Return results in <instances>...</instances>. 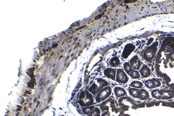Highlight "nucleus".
I'll return each instance as SVG.
<instances>
[{
  "instance_id": "39",
  "label": "nucleus",
  "mask_w": 174,
  "mask_h": 116,
  "mask_svg": "<svg viewBox=\"0 0 174 116\" xmlns=\"http://www.w3.org/2000/svg\"><path fill=\"white\" fill-rule=\"evenodd\" d=\"M43 50V51L45 52V50Z\"/></svg>"
},
{
  "instance_id": "2",
  "label": "nucleus",
  "mask_w": 174,
  "mask_h": 116,
  "mask_svg": "<svg viewBox=\"0 0 174 116\" xmlns=\"http://www.w3.org/2000/svg\"><path fill=\"white\" fill-rule=\"evenodd\" d=\"M93 95L87 90H84L81 92L78 103L81 107L83 108L93 105L94 100Z\"/></svg>"
},
{
  "instance_id": "27",
  "label": "nucleus",
  "mask_w": 174,
  "mask_h": 116,
  "mask_svg": "<svg viewBox=\"0 0 174 116\" xmlns=\"http://www.w3.org/2000/svg\"><path fill=\"white\" fill-rule=\"evenodd\" d=\"M17 110H18V111H21V109H20V108H18V109H17Z\"/></svg>"
},
{
  "instance_id": "6",
  "label": "nucleus",
  "mask_w": 174,
  "mask_h": 116,
  "mask_svg": "<svg viewBox=\"0 0 174 116\" xmlns=\"http://www.w3.org/2000/svg\"><path fill=\"white\" fill-rule=\"evenodd\" d=\"M129 80V78L126 73L121 68L117 70L116 81L121 84H126Z\"/></svg>"
},
{
  "instance_id": "29",
  "label": "nucleus",
  "mask_w": 174,
  "mask_h": 116,
  "mask_svg": "<svg viewBox=\"0 0 174 116\" xmlns=\"http://www.w3.org/2000/svg\"><path fill=\"white\" fill-rule=\"evenodd\" d=\"M51 98L50 97V100H49V102H48L49 103L50 102V100H51Z\"/></svg>"
},
{
  "instance_id": "9",
  "label": "nucleus",
  "mask_w": 174,
  "mask_h": 116,
  "mask_svg": "<svg viewBox=\"0 0 174 116\" xmlns=\"http://www.w3.org/2000/svg\"><path fill=\"white\" fill-rule=\"evenodd\" d=\"M139 72L141 76L144 78H148L151 75V69L148 65L146 64L143 65L139 70Z\"/></svg>"
},
{
  "instance_id": "5",
  "label": "nucleus",
  "mask_w": 174,
  "mask_h": 116,
  "mask_svg": "<svg viewBox=\"0 0 174 116\" xmlns=\"http://www.w3.org/2000/svg\"><path fill=\"white\" fill-rule=\"evenodd\" d=\"M112 93V88L110 86L104 87L97 93L95 98L96 101L98 103L102 102L107 99Z\"/></svg>"
},
{
  "instance_id": "3",
  "label": "nucleus",
  "mask_w": 174,
  "mask_h": 116,
  "mask_svg": "<svg viewBox=\"0 0 174 116\" xmlns=\"http://www.w3.org/2000/svg\"><path fill=\"white\" fill-rule=\"evenodd\" d=\"M108 85L109 83L105 79L98 78L92 83L89 87L88 91L92 94H96L104 87L108 86Z\"/></svg>"
},
{
  "instance_id": "19",
  "label": "nucleus",
  "mask_w": 174,
  "mask_h": 116,
  "mask_svg": "<svg viewBox=\"0 0 174 116\" xmlns=\"http://www.w3.org/2000/svg\"><path fill=\"white\" fill-rule=\"evenodd\" d=\"M129 76L133 79H138L140 78L141 75L138 71L133 70L129 74Z\"/></svg>"
},
{
  "instance_id": "25",
  "label": "nucleus",
  "mask_w": 174,
  "mask_h": 116,
  "mask_svg": "<svg viewBox=\"0 0 174 116\" xmlns=\"http://www.w3.org/2000/svg\"><path fill=\"white\" fill-rule=\"evenodd\" d=\"M30 82L34 83H34H36V82H35V81H30Z\"/></svg>"
},
{
  "instance_id": "22",
  "label": "nucleus",
  "mask_w": 174,
  "mask_h": 116,
  "mask_svg": "<svg viewBox=\"0 0 174 116\" xmlns=\"http://www.w3.org/2000/svg\"><path fill=\"white\" fill-rule=\"evenodd\" d=\"M152 96L157 99H160L161 97V94L157 90L152 91L151 92Z\"/></svg>"
},
{
  "instance_id": "40",
  "label": "nucleus",
  "mask_w": 174,
  "mask_h": 116,
  "mask_svg": "<svg viewBox=\"0 0 174 116\" xmlns=\"http://www.w3.org/2000/svg\"><path fill=\"white\" fill-rule=\"evenodd\" d=\"M55 64L54 65V66H55Z\"/></svg>"
},
{
  "instance_id": "1",
  "label": "nucleus",
  "mask_w": 174,
  "mask_h": 116,
  "mask_svg": "<svg viewBox=\"0 0 174 116\" xmlns=\"http://www.w3.org/2000/svg\"><path fill=\"white\" fill-rule=\"evenodd\" d=\"M159 44L158 42H155L145 49L142 54L143 58L145 61L152 62L158 50Z\"/></svg>"
},
{
  "instance_id": "18",
  "label": "nucleus",
  "mask_w": 174,
  "mask_h": 116,
  "mask_svg": "<svg viewBox=\"0 0 174 116\" xmlns=\"http://www.w3.org/2000/svg\"><path fill=\"white\" fill-rule=\"evenodd\" d=\"M101 110L99 108L96 107L92 110L88 116H101Z\"/></svg>"
},
{
  "instance_id": "36",
  "label": "nucleus",
  "mask_w": 174,
  "mask_h": 116,
  "mask_svg": "<svg viewBox=\"0 0 174 116\" xmlns=\"http://www.w3.org/2000/svg\"><path fill=\"white\" fill-rule=\"evenodd\" d=\"M69 56H68V57L67 58V59H66V60L67 59H68V58Z\"/></svg>"
},
{
  "instance_id": "14",
  "label": "nucleus",
  "mask_w": 174,
  "mask_h": 116,
  "mask_svg": "<svg viewBox=\"0 0 174 116\" xmlns=\"http://www.w3.org/2000/svg\"><path fill=\"white\" fill-rule=\"evenodd\" d=\"M140 91L138 89L130 88L129 89L128 92L131 96L133 97L134 98L139 99Z\"/></svg>"
},
{
  "instance_id": "33",
  "label": "nucleus",
  "mask_w": 174,
  "mask_h": 116,
  "mask_svg": "<svg viewBox=\"0 0 174 116\" xmlns=\"http://www.w3.org/2000/svg\"><path fill=\"white\" fill-rule=\"evenodd\" d=\"M43 82H42V83H41V85H40L41 86H42V85L43 84Z\"/></svg>"
},
{
  "instance_id": "23",
  "label": "nucleus",
  "mask_w": 174,
  "mask_h": 116,
  "mask_svg": "<svg viewBox=\"0 0 174 116\" xmlns=\"http://www.w3.org/2000/svg\"><path fill=\"white\" fill-rule=\"evenodd\" d=\"M153 79L154 81L155 88H158L161 86V83L160 80L155 78H153Z\"/></svg>"
},
{
  "instance_id": "34",
  "label": "nucleus",
  "mask_w": 174,
  "mask_h": 116,
  "mask_svg": "<svg viewBox=\"0 0 174 116\" xmlns=\"http://www.w3.org/2000/svg\"><path fill=\"white\" fill-rule=\"evenodd\" d=\"M36 111V109L34 110V113H35V112Z\"/></svg>"
},
{
  "instance_id": "7",
  "label": "nucleus",
  "mask_w": 174,
  "mask_h": 116,
  "mask_svg": "<svg viewBox=\"0 0 174 116\" xmlns=\"http://www.w3.org/2000/svg\"><path fill=\"white\" fill-rule=\"evenodd\" d=\"M133 69L136 70H139L142 67V62L139 56L136 55L130 59L129 62Z\"/></svg>"
},
{
  "instance_id": "16",
  "label": "nucleus",
  "mask_w": 174,
  "mask_h": 116,
  "mask_svg": "<svg viewBox=\"0 0 174 116\" xmlns=\"http://www.w3.org/2000/svg\"><path fill=\"white\" fill-rule=\"evenodd\" d=\"M144 84L145 86L148 89H152L155 88L153 78L147 80L145 81Z\"/></svg>"
},
{
  "instance_id": "28",
  "label": "nucleus",
  "mask_w": 174,
  "mask_h": 116,
  "mask_svg": "<svg viewBox=\"0 0 174 116\" xmlns=\"http://www.w3.org/2000/svg\"><path fill=\"white\" fill-rule=\"evenodd\" d=\"M36 98L35 99H34V102H35L36 101Z\"/></svg>"
},
{
  "instance_id": "30",
  "label": "nucleus",
  "mask_w": 174,
  "mask_h": 116,
  "mask_svg": "<svg viewBox=\"0 0 174 116\" xmlns=\"http://www.w3.org/2000/svg\"><path fill=\"white\" fill-rule=\"evenodd\" d=\"M54 52L53 53L52 55H51V56H52L53 55H54Z\"/></svg>"
},
{
  "instance_id": "15",
  "label": "nucleus",
  "mask_w": 174,
  "mask_h": 116,
  "mask_svg": "<svg viewBox=\"0 0 174 116\" xmlns=\"http://www.w3.org/2000/svg\"><path fill=\"white\" fill-rule=\"evenodd\" d=\"M130 86L133 88L137 89H141L143 87V84L141 81L138 80H134L130 83Z\"/></svg>"
},
{
  "instance_id": "24",
  "label": "nucleus",
  "mask_w": 174,
  "mask_h": 116,
  "mask_svg": "<svg viewBox=\"0 0 174 116\" xmlns=\"http://www.w3.org/2000/svg\"><path fill=\"white\" fill-rule=\"evenodd\" d=\"M26 92L27 93V94H31V93H30V92H29V91H28L26 90Z\"/></svg>"
},
{
  "instance_id": "21",
  "label": "nucleus",
  "mask_w": 174,
  "mask_h": 116,
  "mask_svg": "<svg viewBox=\"0 0 174 116\" xmlns=\"http://www.w3.org/2000/svg\"><path fill=\"white\" fill-rule=\"evenodd\" d=\"M101 116H121L120 113H115L113 111H106L102 114Z\"/></svg>"
},
{
  "instance_id": "11",
  "label": "nucleus",
  "mask_w": 174,
  "mask_h": 116,
  "mask_svg": "<svg viewBox=\"0 0 174 116\" xmlns=\"http://www.w3.org/2000/svg\"><path fill=\"white\" fill-rule=\"evenodd\" d=\"M114 91L115 95L117 98L124 97L127 94L125 89L119 87H115Z\"/></svg>"
},
{
  "instance_id": "37",
  "label": "nucleus",
  "mask_w": 174,
  "mask_h": 116,
  "mask_svg": "<svg viewBox=\"0 0 174 116\" xmlns=\"http://www.w3.org/2000/svg\"><path fill=\"white\" fill-rule=\"evenodd\" d=\"M31 104H32V103H30V106H31Z\"/></svg>"
},
{
  "instance_id": "17",
  "label": "nucleus",
  "mask_w": 174,
  "mask_h": 116,
  "mask_svg": "<svg viewBox=\"0 0 174 116\" xmlns=\"http://www.w3.org/2000/svg\"><path fill=\"white\" fill-rule=\"evenodd\" d=\"M123 67L125 72L129 75L133 70L132 66L128 62H125L123 64Z\"/></svg>"
},
{
  "instance_id": "20",
  "label": "nucleus",
  "mask_w": 174,
  "mask_h": 116,
  "mask_svg": "<svg viewBox=\"0 0 174 116\" xmlns=\"http://www.w3.org/2000/svg\"><path fill=\"white\" fill-rule=\"evenodd\" d=\"M95 107V106L94 105L83 107L82 109V111L83 113L85 115H88L91 113V111L93 110Z\"/></svg>"
},
{
  "instance_id": "12",
  "label": "nucleus",
  "mask_w": 174,
  "mask_h": 116,
  "mask_svg": "<svg viewBox=\"0 0 174 116\" xmlns=\"http://www.w3.org/2000/svg\"><path fill=\"white\" fill-rule=\"evenodd\" d=\"M150 97V94L148 91L144 89H141L139 93V99L142 101L146 100Z\"/></svg>"
},
{
  "instance_id": "4",
  "label": "nucleus",
  "mask_w": 174,
  "mask_h": 116,
  "mask_svg": "<svg viewBox=\"0 0 174 116\" xmlns=\"http://www.w3.org/2000/svg\"><path fill=\"white\" fill-rule=\"evenodd\" d=\"M100 109L102 111H110L119 113L118 109L116 107L115 101L113 98L106 99L100 105Z\"/></svg>"
},
{
  "instance_id": "32",
  "label": "nucleus",
  "mask_w": 174,
  "mask_h": 116,
  "mask_svg": "<svg viewBox=\"0 0 174 116\" xmlns=\"http://www.w3.org/2000/svg\"><path fill=\"white\" fill-rule=\"evenodd\" d=\"M40 103V102H39V103H38V105H39Z\"/></svg>"
},
{
  "instance_id": "10",
  "label": "nucleus",
  "mask_w": 174,
  "mask_h": 116,
  "mask_svg": "<svg viewBox=\"0 0 174 116\" xmlns=\"http://www.w3.org/2000/svg\"><path fill=\"white\" fill-rule=\"evenodd\" d=\"M117 71L116 69L110 68H106L104 70L103 74L106 77L112 80L116 79Z\"/></svg>"
},
{
  "instance_id": "13",
  "label": "nucleus",
  "mask_w": 174,
  "mask_h": 116,
  "mask_svg": "<svg viewBox=\"0 0 174 116\" xmlns=\"http://www.w3.org/2000/svg\"><path fill=\"white\" fill-rule=\"evenodd\" d=\"M121 64L119 58L117 56H114L110 59V64L112 67L114 68H117Z\"/></svg>"
},
{
  "instance_id": "38",
  "label": "nucleus",
  "mask_w": 174,
  "mask_h": 116,
  "mask_svg": "<svg viewBox=\"0 0 174 116\" xmlns=\"http://www.w3.org/2000/svg\"><path fill=\"white\" fill-rule=\"evenodd\" d=\"M50 88H49V91L50 90Z\"/></svg>"
},
{
  "instance_id": "31",
  "label": "nucleus",
  "mask_w": 174,
  "mask_h": 116,
  "mask_svg": "<svg viewBox=\"0 0 174 116\" xmlns=\"http://www.w3.org/2000/svg\"><path fill=\"white\" fill-rule=\"evenodd\" d=\"M62 57H63V56H61V57H60V59H61V58Z\"/></svg>"
},
{
  "instance_id": "8",
  "label": "nucleus",
  "mask_w": 174,
  "mask_h": 116,
  "mask_svg": "<svg viewBox=\"0 0 174 116\" xmlns=\"http://www.w3.org/2000/svg\"><path fill=\"white\" fill-rule=\"evenodd\" d=\"M136 49V46L132 44H129L126 45L124 49L122 54L123 58L127 59Z\"/></svg>"
},
{
  "instance_id": "35",
  "label": "nucleus",
  "mask_w": 174,
  "mask_h": 116,
  "mask_svg": "<svg viewBox=\"0 0 174 116\" xmlns=\"http://www.w3.org/2000/svg\"><path fill=\"white\" fill-rule=\"evenodd\" d=\"M24 110H26V107H25V108H24Z\"/></svg>"
},
{
  "instance_id": "26",
  "label": "nucleus",
  "mask_w": 174,
  "mask_h": 116,
  "mask_svg": "<svg viewBox=\"0 0 174 116\" xmlns=\"http://www.w3.org/2000/svg\"><path fill=\"white\" fill-rule=\"evenodd\" d=\"M27 73L28 75H29L30 76H31V74L29 72H27Z\"/></svg>"
}]
</instances>
